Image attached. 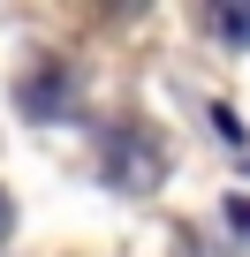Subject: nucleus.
Returning <instances> with one entry per match:
<instances>
[{"instance_id":"f257e3e1","label":"nucleus","mask_w":250,"mask_h":257,"mask_svg":"<svg viewBox=\"0 0 250 257\" xmlns=\"http://www.w3.org/2000/svg\"><path fill=\"white\" fill-rule=\"evenodd\" d=\"M0 234H8V197H0Z\"/></svg>"}]
</instances>
